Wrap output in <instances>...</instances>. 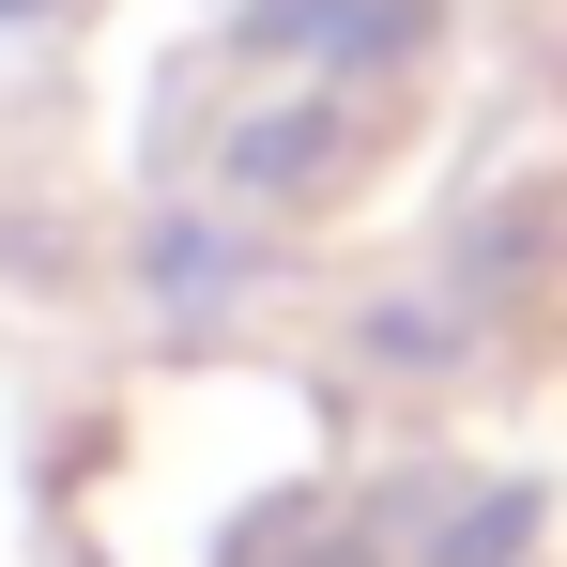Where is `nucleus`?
Instances as JSON below:
<instances>
[{
    "mask_svg": "<svg viewBox=\"0 0 567 567\" xmlns=\"http://www.w3.org/2000/svg\"><path fill=\"white\" fill-rule=\"evenodd\" d=\"M322 154H338V107H277V123H246V138H230V169H246V185H307Z\"/></svg>",
    "mask_w": 567,
    "mask_h": 567,
    "instance_id": "obj_1",
    "label": "nucleus"
},
{
    "mask_svg": "<svg viewBox=\"0 0 567 567\" xmlns=\"http://www.w3.org/2000/svg\"><path fill=\"white\" fill-rule=\"evenodd\" d=\"M154 291H169V307L246 291V246H230V230H199V215H169V230H154Z\"/></svg>",
    "mask_w": 567,
    "mask_h": 567,
    "instance_id": "obj_2",
    "label": "nucleus"
},
{
    "mask_svg": "<svg viewBox=\"0 0 567 567\" xmlns=\"http://www.w3.org/2000/svg\"><path fill=\"white\" fill-rule=\"evenodd\" d=\"M522 537H537V491H491L475 522H445V553H430V567H506Z\"/></svg>",
    "mask_w": 567,
    "mask_h": 567,
    "instance_id": "obj_3",
    "label": "nucleus"
},
{
    "mask_svg": "<svg viewBox=\"0 0 567 567\" xmlns=\"http://www.w3.org/2000/svg\"><path fill=\"white\" fill-rule=\"evenodd\" d=\"M369 353H383V369H445L461 322H445V307H369Z\"/></svg>",
    "mask_w": 567,
    "mask_h": 567,
    "instance_id": "obj_4",
    "label": "nucleus"
},
{
    "mask_svg": "<svg viewBox=\"0 0 567 567\" xmlns=\"http://www.w3.org/2000/svg\"><path fill=\"white\" fill-rule=\"evenodd\" d=\"M291 567H383V553H369V537H307Z\"/></svg>",
    "mask_w": 567,
    "mask_h": 567,
    "instance_id": "obj_5",
    "label": "nucleus"
}]
</instances>
